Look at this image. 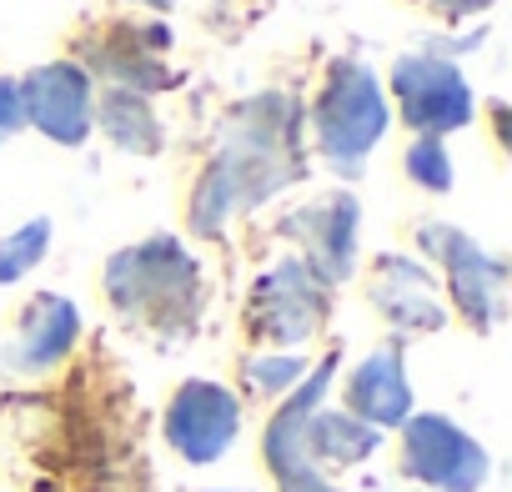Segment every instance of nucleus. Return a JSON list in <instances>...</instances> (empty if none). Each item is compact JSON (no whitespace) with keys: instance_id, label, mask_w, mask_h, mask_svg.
Wrapping results in <instances>:
<instances>
[{"instance_id":"obj_1","label":"nucleus","mask_w":512,"mask_h":492,"mask_svg":"<svg viewBox=\"0 0 512 492\" xmlns=\"http://www.w3.org/2000/svg\"><path fill=\"white\" fill-rule=\"evenodd\" d=\"M302 121H307V111L282 91L241 101L226 116V126L211 146V161L201 166V176L191 186L186 226L196 236H221L231 216L297 186L307 176Z\"/></svg>"},{"instance_id":"obj_2","label":"nucleus","mask_w":512,"mask_h":492,"mask_svg":"<svg viewBox=\"0 0 512 492\" xmlns=\"http://www.w3.org/2000/svg\"><path fill=\"white\" fill-rule=\"evenodd\" d=\"M101 292L126 322L161 337L191 332L206 307V277H201L196 252L166 231L111 252L101 272Z\"/></svg>"},{"instance_id":"obj_3","label":"nucleus","mask_w":512,"mask_h":492,"mask_svg":"<svg viewBox=\"0 0 512 492\" xmlns=\"http://www.w3.org/2000/svg\"><path fill=\"white\" fill-rule=\"evenodd\" d=\"M387 126H392V106L377 71L357 56H337L312 96V146L322 166L337 171L342 181L362 176Z\"/></svg>"},{"instance_id":"obj_4","label":"nucleus","mask_w":512,"mask_h":492,"mask_svg":"<svg viewBox=\"0 0 512 492\" xmlns=\"http://www.w3.org/2000/svg\"><path fill=\"white\" fill-rule=\"evenodd\" d=\"M332 317V287L302 262L282 257L251 282L246 297V337L262 352H292L307 347Z\"/></svg>"},{"instance_id":"obj_5","label":"nucleus","mask_w":512,"mask_h":492,"mask_svg":"<svg viewBox=\"0 0 512 492\" xmlns=\"http://www.w3.org/2000/svg\"><path fill=\"white\" fill-rule=\"evenodd\" d=\"M417 246L427 262H437L442 297L457 307V317L482 337L497 332L507 317V262L497 252H487L482 241H472L467 231H457L452 221L417 226Z\"/></svg>"},{"instance_id":"obj_6","label":"nucleus","mask_w":512,"mask_h":492,"mask_svg":"<svg viewBox=\"0 0 512 492\" xmlns=\"http://www.w3.org/2000/svg\"><path fill=\"white\" fill-rule=\"evenodd\" d=\"M387 86H392V101H397V116L407 131L417 136H452L462 126L477 121V96L462 76V66L442 51H407L392 61L387 71Z\"/></svg>"},{"instance_id":"obj_7","label":"nucleus","mask_w":512,"mask_h":492,"mask_svg":"<svg viewBox=\"0 0 512 492\" xmlns=\"http://www.w3.org/2000/svg\"><path fill=\"white\" fill-rule=\"evenodd\" d=\"M397 432H402L397 462L412 482L432 492H482L487 487V472H492L487 447L467 427H457L447 412H412Z\"/></svg>"},{"instance_id":"obj_8","label":"nucleus","mask_w":512,"mask_h":492,"mask_svg":"<svg viewBox=\"0 0 512 492\" xmlns=\"http://www.w3.org/2000/svg\"><path fill=\"white\" fill-rule=\"evenodd\" d=\"M332 377H337V352H327V357L282 397V407H277V412L267 417V427H262V462H267L277 492H342L327 472H317V462H312V452H307V422H312V412L327 402Z\"/></svg>"},{"instance_id":"obj_9","label":"nucleus","mask_w":512,"mask_h":492,"mask_svg":"<svg viewBox=\"0 0 512 492\" xmlns=\"http://www.w3.org/2000/svg\"><path fill=\"white\" fill-rule=\"evenodd\" d=\"M86 76H101L106 86H126L141 96H156L176 81L166 61V31L161 26H136V21H106L76 41L71 56Z\"/></svg>"},{"instance_id":"obj_10","label":"nucleus","mask_w":512,"mask_h":492,"mask_svg":"<svg viewBox=\"0 0 512 492\" xmlns=\"http://www.w3.org/2000/svg\"><path fill=\"white\" fill-rule=\"evenodd\" d=\"M166 447L191 462V467H211L231 452V442L241 437V397L211 377H191L171 392L166 417H161Z\"/></svg>"},{"instance_id":"obj_11","label":"nucleus","mask_w":512,"mask_h":492,"mask_svg":"<svg viewBox=\"0 0 512 492\" xmlns=\"http://www.w3.org/2000/svg\"><path fill=\"white\" fill-rule=\"evenodd\" d=\"M16 86H21V121H31L56 146H86V136L96 131V121H91L96 81L71 56L31 66L26 76H16Z\"/></svg>"},{"instance_id":"obj_12","label":"nucleus","mask_w":512,"mask_h":492,"mask_svg":"<svg viewBox=\"0 0 512 492\" xmlns=\"http://www.w3.org/2000/svg\"><path fill=\"white\" fill-rule=\"evenodd\" d=\"M297 246H302V262L327 282V287H342L352 272H357V241H362V201L337 186V191H322L312 196L307 206H297L282 226Z\"/></svg>"},{"instance_id":"obj_13","label":"nucleus","mask_w":512,"mask_h":492,"mask_svg":"<svg viewBox=\"0 0 512 492\" xmlns=\"http://www.w3.org/2000/svg\"><path fill=\"white\" fill-rule=\"evenodd\" d=\"M367 302L402 337H432V332L447 327V297H442L437 272L417 257H402V252H387V257L372 262Z\"/></svg>"},{"instance_id":"obj_14","label":"nucleus","mask_w":512,"mask_h":492,"mask_svg":"<svg viewBox=\"0 0 512 492\" xmlns=\"http://www.w3.org/2000/svg\"><path fill=\"white\" fill-rule=\"evenodd\" d=\"M76 342H81V307L61 292H36L21 307L16 332H11L6 352H0V362L16 377H46L76 352Z\"/></svg>"},{"instance_id":"obj_15","label":"nucleus","mask_w":512,"mask_h":492,"mask_svg":"<svg viewBox=\"0 0 512 492\" xmlns=\"http://www.w3.org/2000/svg\"><path fill=\"white\" fill-rule=\"evenodd\" d=\"M342 412L392 432L412 417V382H407V362H402V342H382L377 352H367L347 382H342Z\"/></svg>"},{"instance_id":"obj_16","label":"nucleus","mask_w":512,"mask_h":492,"mask_svg":"<svg viewBox=\"0 0 512 492\" xmlns=\"http://www.w3.org/2000/svg\"><path fill=\"white\" fill-rule=\"evenodd\" d=\"M106 141L116 151H131V156H156L166 146V131H161V116L151 106V96L141 91H126V86H101L96 91V116H91Z\"/></svg>"},{"instance_id":"obj_17","label":"nucleus","mask_w":512,"mask_h":492,"mask_svg":"<svg viewBox=\"0 0 512 492\" xmlns=\"http://www.w3.org/2000/svg\"><path fill=\"white\" fill-rule=\"evenodd\" d=\"M377 447H382V432H377V427H367V422H357V417H347V412H332L327 402H322V407L312 412V422H307V452H312L317 472H327V477H332V467H357V462H367Z\"/></svg>"},{"instance_id":"obj_18","label":"nucleus","mask_w":512,"mask_h":492,"mask_svg":"<svg viewBox=\"0 0 512 492\" xmlns=\"http://www.w3.org/2000/svg\"><path fill=\"white\" fill-rule=\"evenodd\" d=\"M307 372H312V362L302 352H251L241 362V387L262 402H282Z\"/></svg>"},{"instance_id":"obj_19","label":"nucleus","mask_w":512,"mask_h":492,"mask_svg":"<svg viewBox=\"0 0 512 492\" xmlns=\"http://www.w3.org/2000/svg\"><path fill=\"white\" fill-rule=\"evenodd\" d=\"M51 252V216H31L16 231L0 236V287H11L21 277H31Z\"/></svg>"},{"instance_id":"obj_20","label":"nucleus","mask_w":512,"mask_h":492,"mask_svg":"<svg viewBox=\"0 0 512 492\" xmlns=\"http://www.w3.org/2000/svg\"><path fill=\"white\" fill-rule=\"evenodd\" d=\"M402 171H407L412 186H422V191H432V196L452 191V156H447V141L417 136V141L402 151Z\"/></svg>"},{"instance_id":"obj_21","label":"nucleus","mask_w":512,"mask_h":492,"mask_svg":"<svg viewBox=\"0 0 512 492\" xmlns=\"http://www.w3.org/2000/svg\"><path fill=\"white\" fill-rule=\"evenodd\" d=\"M412 6H422L427 16H437V21H447V26H457V21H472V16H482L492 0H412Z\"/></svg>"},{"instance_id":"obj_22","label":"nucleus","mask_w":512,"mask_h":492,"mask_svg":"<svg viewBox=\"0 0 512 492\" xmlns=\"http://www.w3.org/2000/svg\"><path fill=\"white\" fill-rule=\"evenodd\" d=\"M21 126H26L21 121V86H16V76H0V146H6Z\"/></svg>"},{"instance_id":"obj_23","label":"nucleus","mask_w":512,"mask_h":492,"mask_svg":"<svg viewBox=\"0 0 512 492\" xmlns=\"http://www.w3.org/2000/svg\"><path fill=\"white\" fill-rule=\"evenodd\" d=\"M131 6H151V11H166V6H176V0H131Z\"/></svg>"}]
</instances>
